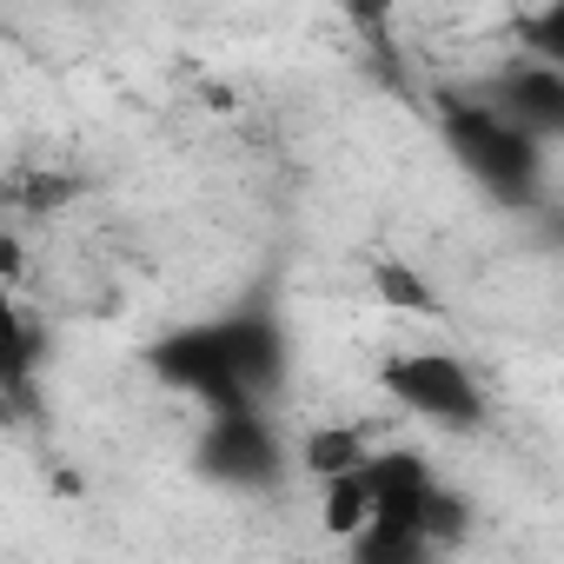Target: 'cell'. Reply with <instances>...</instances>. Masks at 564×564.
I'll return each mask as SVG.
<instances>
[{"instance_id": "3957f363", "label": "cell", "mask_w": 564, "mask_h": 564, "mask_svg": "<svg viewBox=\"0 0 564 564\" xmlns=\"http://www.w3.org/2000/svg\"><path fill=\"white\" fill-rule=\"evenodd\" d=\"M379 379L405 412H419V419H432L445 432L485 425V386L458 352H399V359H386Z\"/></svg>"}, {"instance_id": "8992f818", "label": "cell", "mask_w": 564, "mask_h": 564, "mask_svg": "<svg viewBox=\"0 0 564 564\" xmlns=\"http://www.w3.org/2000/svg\"><path fill=\"white\" fill-rule=\"evenodd\" d=\"M366 458H372V445H366L359 425H313V432L300 438V465H306V478H319V485L352 478Z\"/></svg>"}, {"instance_id": "30bf717a", "label": "cell", "mask_w": 564, "mask_h": 564, "mask_svg": "<svg viewBox=\"0 0 564 564\" xmlns=\"http://www.w3.org/2000/svg\"><path fill=\"white\" fill-rule=\"evenodd\" d=\"M14 333H28V319H21V306H14V286H8V272H0V346H8Z\"/></svg>"}, {"instance_id": "ba28073f", "label": "cell", "mask_w": 564, "mask_h": 564, "mask_svg": "<svg viewBox=\"0 0 564 564\" xmlns=\"http://www.w3.org/2000/svg\"><path fill=\"white\" fill-rule=\"evenodd\" d=\"M366 524H372V498H366L359 471H352V478H333V485H326V531H333V538H352V531H366Z\"/></svg>"}, {"instance_id": "5b68a950", "label": "cell", "mask_w": 564, "mask_h": 564, "mask_svg": "<svg viewBox=\"0 0 564 564\" xmlns=\"http://www.w3.org/2000/svg\"><path fill=\"white\" fill-rule=\"evenodd\" d=\"M511 127H524L531 140H551L564 133V67L557 61H524L498 80V100H491Z\"/></svg>"}, {"instance_id": "9c48e42d", "label": "cell", "mask_w": 564, "mask_h": 564, "mask_svg": "<svg viewBox=\"0 0 564 564\" xmlns=\"http://www.w3.org/2000/svg\"><path fill=\"white\" fill-rule=\"evenodd\" d=\"M379 300L399 306V313H432V293L412 265H379Z\"/></svg>"}, {"instance_id": "277c9868", "label": "cell", "mask_w": 564, "mask_h": 564, "mask_svg": "<svg viewBox=\"0 0 564 564\" xmlns=\"http://www.w3.org/2000/svg\"><path fill=\"white\" fill-rule=\"evenodd\" d=\"M193 458L219 485H272L279 478V432L259 412H219V419H206Z\"/></svg>"}, {"instance_id": "6da1fadb", "label": "cell", "mask_w": 564, "mask_h": 564, "mask_svg": "<svg viewBox=\"0 0 564 564\" xmlns=\"http://www.w3.org/2000/svg\"><path fill=\"white\" fill-rule=\"evenodd\" d=\"M147 366L173 392H193L213 419L219 412H259V399L279 386V372H286V339H279L272 319L239 313V319L186 326V333L160 339L147 352Z\"/></svg>"}, {"instance_id": "52a82bcc", "label": "cell", "mask_w": 564, "mask_h": 564, "mask_svg": "<svg viewBox=\"0 0 564 564\" xmlns=\"http://www.w3.org/2000/svg\"><path fill=\"white\" fill-rule=\"evenodd\" d=\"M346 544H352V564H432V544L419 538V524H399V518H372Z\"/></svg>"}, {"instance_id": "7a4b0ae2", "label": "cell", "mask_w": 564, "mask_h": 564, "mask_svg": "<svg viewBox=\"0 0 564 564\" xmlns=\"http://www.w3.org/2000/svg\"><path fill=\"white\" fill-rule=\"evenodd\" d=\"M445 147L458 153V166L485 193H498L511 206H524L538 193V180H544V140L511 127L491 100H452L445 107Z\"/></svg>"}]
</instances>
